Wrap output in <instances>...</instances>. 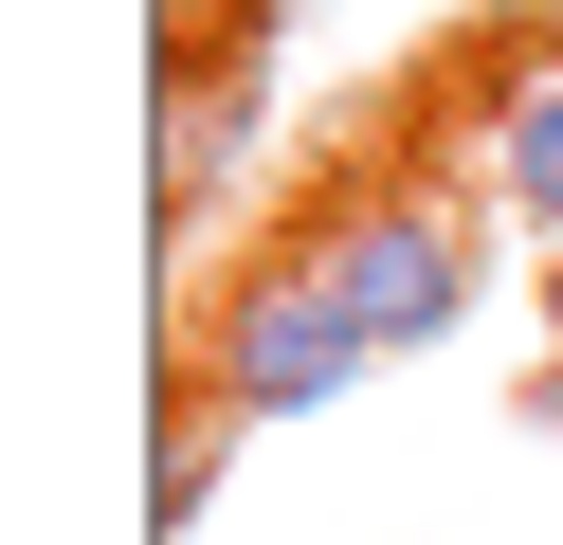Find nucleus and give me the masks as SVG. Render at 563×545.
Listing matches in <instances>:
<instances>
[{
    "label": "nucleus",
    "instance_id": "5",
    "mask_svg": "<svg viewBox=\"0 0 563 545\" xmlns=\"http://www.w3.org/2000/svg\"><path fill=\"white\" fill-rule=\"evenodd\" d=\"M527 418H545V436H563V363H527Z\"/></svg>",
    "mask_w": 563,
    "mask_h": 545
},
{
    "label": "nucleus",
    "instance_id": "3",
    "mask_svg": "<svg viewBox=\"0 0 563 545\" xmlns=\"http://www.w3.org/2000/svg\"><path fill=\"white\" fill-rule=\"evenodd\" d=\"M236 145H255V55L164 36V109H146V218L164 237H200V200L236 182Z\"/></svg>",
    "mask_w": 563,
    "mask_h": 545
},
{
    "label": "nucleus",
    "instance_id": "2",
    "mask_svg": "<svg viewBox=\"0 0 563 545\" xmlns=\"http://www.w3.org/2000/svg\"><path fill=\"white\" fill-rule=\"evenodd\" d=\"M200 382H219L255 436H273V418H328V400L364 382V327L309 291V254H273V273H236V291H219V327H200Z\"/></svg>",
    "mask_w": 563,
    "mask_h": 545
},
{
    "label": "nucleus",
    "instance_id": "4",
    "mask_svg": "<svg viewBox=\"0 0 563 545\" xmlns=\"http://www.w3.org/2000/svg\"><path fill=\"white\" fill-rule=\"evenodd\" d=\"M473 145H490V200H509V237L563 254V36H527V55L473 73Z\"/></svg>",
    "mask_w": 563,
    "mask_h": 545
},
{
    "label": "nucleus",
    "instance_id": "1",
    "mask_svg": "<svg viewBox=\"0 0 563 545\" xmlns=\"http://www.w3.org/2000/svg\"><path fill=\"white\" fill-rule=\"evenodd\" d=\"M291 254H309V291L364 327V363H418V346L473 327V218H454L437 182H328Z\"/></svg>",
    "mask_w": 563,
    "mask_h": 545
}]
</instances>
